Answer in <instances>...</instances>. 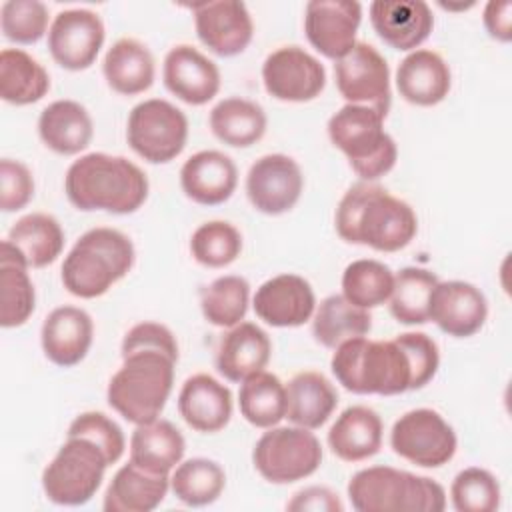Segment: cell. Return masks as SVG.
<instances>
[{"instance_id":"7","label":"cell","mask_w":512,"mask_h":512,"mask_svg":"<svg viewBox=\"0 0 512 512\" xmlns=\"http://www.w3.org/2000/svg\"><path fill=\"white\" fill-rule=\"evenodd\" d=\"M384 118L372 106L346 104L328 120L330 142L348 158L350 168L364 182L388 174L398 158L396 142L384 130Z\"/></svg>"},{"instance_id":"6","label":"cell","mask_w":512,"mask_h":512,"mask_svg":"<svg viewBox=\"0 0 512 512\" xmlns=\"http://www.w3.org/2000/svg\"><path fill=\"white\" fill-rule=\"evenodd\" d=\"M348 498L358 512H440L444 488L428 478L392 466L358 470L348 482Z\"/></svg>"},{"instance_id":"14","label":"cell","mask_w":512,"mask_h":512,"mask_svg":"<svg viewBox=\"0 0 512 512\" xmlns=\"http://www.w3.org/2000/svg\"><path fill=\"white\" fill-rule=\"evenodd\" d=\"M106 32L102 18L86 8L62 10L48 30V50L56 64L78 72L94 64Z\"/></svg>"},{"instance_id":"45","label":"cell","mask_w":512,"mask_h":512,"mask_svg":"<svg viewBox=\"0 0 512 512\" xmlns=\"http://www.w3.org/2000/svg\"><path fill=\"white\" fill-rule=\"evenodd\" d=\"M2 34L16 44H36L48 28V8L38 0H8L0 8Z\"/></svg>"},{"instance_id":"12","label":"cell","mask_w":512,"mask_h":512,"mask_svg":"<svg viewBox=\"0 0 512 512\" xmlns=\"http://www.w3.org/2000/svg\"><path fill=\"white\" fill-rule=\"evenodd\" d=\"M334 76L338 92L348 104L372 106L384 116L390 110V68L386 58L370 44L356 42L354 48L336 60Z\"/></svg>"},{"instance_id":"3","label":"cell","mask_w":512,"mask_h":512,"mask_svg":"<svg viewBox=\"0 0 512 512\" xmlns=\"http://www.w3.org/2000/svg\"><path fill=\"white\" fill-rule=\"evenodd\" d=\"M336 380L354 394L394 396L412 390V368L406 350L394 340H344L330 360Z\"/></svg>"},{"instance_id":"38","label":"cell","mask_w":512,"mask_h":512,"mask_svg":"<svg viewBox=\"0 0 512 512\" xmlns=\"http://www.w3.org/2000/svg\"><path fill=\"white\" fill-rule=\"evenodd\" d=\"M240 414L256 428H272L286 418V384L272 372H256L240 382Z\"/></svg>"},{"instance_id":"30","label":"cell","mask_w":512,"mask_h":512,"mask_svg":"<svg viewBox=\"0 0 512 512\" xmlns=\"http://www.w3.org/2000/svg\"><path fill=\"white\" fill-rule=\"evenodd\" d=\"M42 142L56 154L74 156L88 148L94 124L88 110L76 100H54L38 118Z\"/></svg>"},{"instance_id":"22","label":"cell","mask_w":512,"mask_h":512,"mask_svg":"<svg viewBox=\"0 0 512 512\" xmlns=\"http://www.w3.org/2000/svg\"><path fill=\"white\" fill-rule=\"evenodd\" d=\"M94 340V322L90 314L78 306H58L42 322L40 342L46 358L70 368L82 362Z\"/></svg>"},{"instance_id":"36","label":"cell","mask_w":512,"mask_h":512,"mask_svg":"<svg viewBox=\"0 0 512 512\" xmlns=\"http://www.w3.org/2000/svg\"><path fill=\"white\" fill-rule=\"evenodd\" d=\"M50 90L46 68L20 48L0 52V96L14 106L34 104Z\"/></svg>"},{"instance_id":"51","label":"cell","mask_w":512,"mask_h":512,"mask_svg":"<svg viewBox=\"0 0 512 512\" xmlns=\"http://www.w3.org/2000/svg\"><path fill=\"white\" fill-rule=\"evenodd\" d=\"M512 4L490 0L484 8V28L498 42H510L512 38Z\"/></svg>"},{"instance_id":"5","label":"cell","mask_w":512,"mask_h":512,"mask_svg":"<svg viewBox=\"0 0 512 512\" xmlns=\"http://www.w3.org/2000/svg\"><path fill=\"white\" fill-rule=\"evenodd\" d=\"M174 366L176 360L160 350L122 356V366L108 382V404L136 426L160 418L174 386Z\"/></svg>"},{"instance_id":"23","label":"cell","mask_w":512,"mask_h":512,"mask_svg":"<svg viewBox=\"0 0 512 512\" xmlns=\"http://www.w3.org/2000/svg\"><path fill=\"white\" fill-rule=\"evenodd\" d=\"M238 184L234 160L220 150H200L180 168V186L184 194L202 206L226 202Z\"/></svg>"},{"instance_id":"18","label":"cell","mask_w":512,"mask_h":512,"mask_svg":"<svg viewBox=\"0 0 512 512\" xmlns=\"http://www.w3.org/2000/svg\"><path fill=\"white\" fill-rule=\"evenodd\" d=\"M488 316L486 296L470 282L446 280L434 286L428 320H432L442 332L454 338H468L476 334Z\"/></svg>"},{"instance_id":"32","label":"cell","mask_w":512,"mask_h":512,"mask_svg":"<svg viewBox=\"0 0 512 512\" xmlns=\"http://www.w3.org/2000/svg\"><path fill=\"white\" fill-rule=\"evenodd\" d=\"M102 72L114 92L124 96L142 94L154 82V56L140 40L120 38L108 48Z\"/></svg>"},{"instance_id":"46","label":"cell","mask_w":512,"mask_h":512,"mask_svg":"<svg viewBox=\"0 0 512 512\" xmlns=\"http://www.w3.org/2000/svg\"><path fill=\"white\" fill-rule=\"evenodd\" d=\"M68 436H82L94 442L104 452L110 466L122 458L126 448V438L122 428L104 412H96V410L78 414L68 426Z\"/></svg>"},{"instance_id":"52","label":"cell","mask_w":512,"mask_h":512,"mask_svg":"<svg viewBox=\"0 0 512 512\" xmlns=\"http://www.w3.org/2000/svg\"><path fill=\"white\" fill-rule=\"evenodd\" d=\"M440 6L446 8V10H466V8H472L474 2H468V4H442L440 2Z\"/></svg>"},{"instance_id":"9","label":"cell","mask_w":512,"mask_h":512,"mask_svg":"<svg viewBox=\"0 0 512 512\" xmlns=\"http://www.w3.org/2000/svg\"><path fill=\"white\" fill-rule=\"evenodd\" d=\"M258 474L272 484H290L312 476L322 462L316 434L302 426H272L252 450Z\"/></svg>"},{"instance_id":"43","label":"cell","mask_w":512,"mask_h":512,"mask_svg":"<svg viewBox=\"0 0 512 512\" xmlns=\"http://www.w3.org/2000/svg\"><path fill=\"white\" fill-rule=\"evenodd\" d=\"M190 252L206 268H224L240 256L242 234L234 224L224 220L204 222L192 232Z\"/></svg>"},{"instance_id":"39","label":"cell","mask_w":512,"mask_h":512,"mask_svg":"<svg viewBox=\"0 0 512 512\" xmlns=\"http://www.w3.org/2000/svg\"><path fill=\"white\" fill-rule=\"evenodd\" d=\"M226 486L224 468L210 458L180 462L170 474V490L186 506H208L216 502Z\"/></svg>"},{"instance_id":"28","label":"cell","mask_w":512,"mask_h":512,"mask_svg":"<svg viewBox=\"0 0 512 512\" xmlns=\"http://www.w3.org/2000/svg\"><path fill=\"white\" fill-rule=\"evenodd\" d=\"M384 426L376 410L356 404L346 408L328 432V446L344 462H360L378 454Z\"/></svg>"},{"instance_id":"15","label":"cell","mask_w":512,"mask_h":512,"mask_svg":"<svg viewBox=\"0 0 512 512\" xmlns=\"http://www.w3.org/2000/svg\"><path fill=\"white\" fill-rule=\"evenodd\" d=\"M304 188L298 162L286 154L260 156L246 174L250 204L268 216H278L296 206Z\"/></svg>"},{"instance_id":"41","label":"cell","mask_w":512,"mask_h":512,"mask_svg":"<svg viewBox=\"0 0 512 512\" xmlns=\"http://www.w3.org/2000/svg\"><path fill=\"white\" fill-rule=\"evenodd\" d=\"M250 284L246 278L226 274L200 290V308L204 318L218 328L240 324L248 312Z\"/></svg>"},{"instance_id":"27","label":"cell","mask_w":512,"mask_h":512,"mask_svg":"<svg viewBox=\"0 0 512 512\" xmlns=\"http://www.w3.org/2000/svg\"><path fill=\"white\" fill-rule=\"evenodd\" d=\"M168 490V474H152L128 462L112 476L102 508L106 512H150L164 502Z\"/></svg>"},{"instance_id":"33","label":"cell","mask_w":512,"mask_h":512,"mask_svg":"<svg viewBox=\"0 0 512 512\" xmlns=\"http://www.w3.org/2000/svg\"><path fill=\"white\" fill-rule=\"evenodd\" d=\"M36 290L26 262L16 248L2 240L0 244V324L4 328L22 326L34 312Z\"/></svg>"},{"instance_id":"13","label":"cell","mask_w":512,"mask_h":512,"mask_svg":"<svg viewBox=\"0 0 512 512\" xmlns=\"http://www.w3.org/2000/svg\"><path fill=\"white\" fill-rule=\"evenodd\" d=\"M266 92L282 102H308L326 86V70L316 56L300 46H282L262 64Z\"/></svg>"},{"instance_id":"35","label":"cell","mask_w":512,"mask_h":512,"mask_svg":"<svg viewBox=\"0 0 512 512\" xmlns=\"http://www.w3.org/2000/svg\"><path fill=\"white\" fill-rule=\"evenodd\" d=\"M208 122L212 134L234 148H248L256 144L264 136L268 124L262 106L240 96L220 100L210 110Z\"/></svg>"},{"instance_id":"2","label":"cell","mask_w":512,"mask_h":512,"mask_svg":"<svg viewBox=\"0 0 512 512\" xmlns=\"http://www.w3.org/2000/svg\"><path fill=\"white\" fill-rule=\"evenodd\" d=\"M146 174L128 158L90 152L74 160L64 178L68 200L84 212L132 214L148 198Z\"/></svg>"},{"instance_id":"50","label":"cell","mask_w":512,"mask_h":512,"mask_svg":"<svg viewBox=\"0 0 512 512\" xmlns=\"http://www.w3.org/2000/svg\"><path fill=\"white\" fill-rule=\"evenodd\" d=\"M286 508L294 512H342L344 504L338 494L326 486H306L292 496Z\"/></svg>"},{"instance_id":"19","label":"cell","mask_w":512,"mask_h":512,"mask_svg":"<svg viewBox=\"0 0 512 512\" xmlns=\"http://www.w3.org/2000/svg\"><path fill=\"white\" fill-rule=\"evenodd\" d=\"M256 316L274 328H296L308 322L316 310L310 282L298 274H278L254 294Z\"/></svg>"},{"instance_id":"24","label":"cell","mask_w":512,"mask_h":512,"mask_svg":"<svg viewBox=\"0 0 512 512\" xmlns=\"http://www.w3.org/2000/svg\"><path fill=\"white\" fill-rule=\"evenodd\" d=\"M178 412L192 430L218 432L232 418V392L210 374H194L180 388Z\"/></svg>"},{"instance_id":"11","label":"cell","mask_w":512,"mask_h":512,"mask_svg":"<svg viewBox=\"0 0 512 512\" xmlns=\"http://www.w3.org/2000/svg\"><path fill=\"white\" fill-rule=\"evenodd\" d=\"M392 450L422 468L448 464L458 448L454 428L432 408H416L402 414L390 432Z\"/></svg>"},{"instance_id":"44","label":"cell","mask_w":512,"mask_h":512,"mask_svg":"<svg viewBox=\"0 0 512 512\" xmlns=\"http://www.w3.org/2000/svg\"><path fill=\"white\" fill-rule=\"evenodd\" d=\"M500 484L480 466L460 470L450 486V500L458 512H494L500 506Z\"/></svg>"},{"instance_id":"47","label":"cell","mask_w":512,"mask_h":512,"mask_svg":"<svg viewBox=\"0 0 512 512\" xmlns=\"http://www.w3.org/2000/svg\"><path fill=\"white\" fill-rule=\"evenodd\" d=\"M400 346L406 350L412 368V390L426 386L440 364V352L436 342L424 332H404L396 336Z\"/></svg>"},{"instance_id":"29","label":"cell","mask_w":512,"mask_h":512,"mask_svg":"<svg viewBox=\"0 0 512 512\" xmlns=\"http://www.w3.org/2000/svg\"><path fill=\"white\" fill-rule=\"evenodd\" d=\"M186 440L182 432L164 418L138 424L130 436V462L152 474H172L182 462Z\"/></svg>"},{"instance_id":"20","label":"cell","mask_w":512,"mask_h":512,"mask_svg":"<svg viewBox=\"0 0 512 512\" xmlns=\"http://www.w3.org/2000/svg\"><path fill=\"white\" fill-rule=\"evenodd\" d=\"M162 78L164 86L190 106L210 102L220 90L218 66L190 44H178L168 50Z\"/></svg>"},{"instance_id":"34","label":"cell","mask_w":512,"mask_h":512,"mask_svg":"<svg viewBox=\"0 0 512 512\" xmlns=\"http://www.w3.org/2000/svg\"><path fill=\"white\" fill-rule=\"evenodd\" d=\"M6 240L16 248L28 268H44L62 254L64 230L54 216L32 212L16 220Z\"/></svg>"},{"instance_id":"21","label":"cell","mask_w":512,"mask_h":512,"mask_svg":"<svg viewBox=\"0 0 512 512\" xmlns=\"http://www.w3.org/2000/svg\"><path fill=\"white\" fill-rule=\"evenodd\" d=\"M374 32L394 50H416L432 32L434 16L422 0H376L370 4Z\"/></svg>"},{"instance_id":"42","label":"cell","mask_w":512,"mask_h":512,"mask_svg":"<svg viewBox=\"0 0 512 512\" xmlns=\"http://www.w3.org/2000/svg\"><path fill=\"white\" fill-rule=\"evenodd\" d=\"M392 288L394 272L384 262L372 258L350 262L342 274V296L364 310L388 302Z\"/></svg>"},{"instance_id":"4","label":"cell","mask_w":512,"mask_h":512,"mask_svg":"<svg viewBox=\"0 0 512 512\" xmlns=\"http://www.w3.org/2000/svg\"><path fill=\"white\" fill-rule=\"evenodd\" d=\"M132 240L114 228L84 232L62 262V284L78 298H98L122 280L134 266Z\"/></svg>"},{"instance_id":"16","label":"cell","mask_w":512,"mask_h":512,"mask_svg":"<svg viewBox=\"0 0 512 512\" xmlns=\"http://www.w3.org/2000/svg\"><path fill=\"white\" fill-rule=\"evenodd\" d=\"M362 6L354 0H312L306 4L304 32L326 58L340 60L356 44Z\"/></svg>"},{"instance_id":"26","label":"cell","mask_w":512,"mask_h":512,"mask_svg":"<svg viewBox=\"0 0 512 512\" xmlns=\"http://www.w3.org/2000/svg\"><path fill=\"white\" fill-rule=\"evenodd\" d=\"M272 342L268 334L254 322L232 326L218 342L216 368L230 382H242L262 372L270 362Z\"/></svg>"},{"instance_id":"37","label":"cell","mask_w":512,"mask_h":512,"mask_svg":"<svg viewBox=\"0 0 512 512\" xmlns=\"http://www.w3.org/2000/svg\"><path fill=\"white\" fill-rule=\"evenodd\" d=\"M370 328V312L348 302L342 294L326 296L312 316V334L316 342L326 348H336L344 340L366 336Z\"/></svg>"},{"instance_id":"49","label":"cell","mask_w":512,"mask_h":512,"mask_svg":"<svg viewBox=\"0 0 512 512\" xmlns=\"http://www.w3.org/2000/svg\"><path fill=\"white\" fill-rule=\"evenodd\" d=\"M138 350H160L178 362V342L172 330L158 322L134 324L122 338V356Z\"/></svg>"},{"instance_id":"17","label":"cell","mask_w":512,"mask_h":512,"mask_svg":"<svg viewBox=\"0 0 512 512\" xmlns=\"http://www.w3.org/2000/svg\"><path fill=\"white\" fill-rule=\"evenodd\" d=\"M192 12L200 42L216 56H236L252 42L254 22L244 2H202L194 4Z\"/></svg>"},{"instance_id":"8","label":"cell","mask_w":512,"mask_h":512,"mask_svg":"<svg viewBox=\"0 0 512 512\" xmlns=\"http://www.w3.org/2000/svg\"><path fill=\"white\" fill-rule=\"evenodd\" d=\"M104 452L82 436H68L42 472L46 498L60 506H82L98 492L108 468Z\"/></svg>"},{"instance_id":"1","label":"cell","mask_w":512,"mask_h":512,"mask_svg":"<svg viewBox=\"0 0 512 512\" xmlns=\"http://www.w3.org/2000/svg\"><path fill=\"white\" fill-rule=\"evenodd\" d=\"M334 226L338 236L350 244L398 252L416 236L418 218L408 202L386 188L358 182L338 202Z\"/></svg>"},{"instance_id":"40","label":"cell","mask_w":512,"mask_h":512,"mask_svg":"<svg viewBox=\"0 0 512 512\" xmlns=\"http://www.w3.org/2000/svg\"><path fill=\"white\" fill-rule=\"evenodd\" d=\"M438 276L426 268L406 266L394 274V288L388 298L390 314L406 326L428 322V304Z\"/></svg>"},{"instance_id":"48","label":"cell","mask_w":512,"mask_h":512,"mask_svg":"<svg viewBox=\"0 0 512 512\" xmlns=\"http://www.w3.org/2000/svg\"><path fill=\"white\" fill-rule=\"evenodd\" d=\"M34 196V178L26 164L12 158L0 160V208L22 210Z\"/></svg>"},{"instance_id":"10","label":"cell","mask_w":512,"mask_h":512,"mask_svg":"<svg viewBox=\"0 0 512 512\" xmlns=\"http://www.w3.org/2000/svg\"><path fill=\"white\" fill-rule=\"evenodd\" d=\"M126 140L146 162L166 164L186 146L188 118L172 102L148 98L132 108L126 124Z\"/></svg>"},{"instance_id":"31","label":"cell","mask_w":512,"mask_h":512,"mask_svg":"<svg viewBox=\"0 0 512 512\" xmlns=\"http://www.w3.org/2000/svg\"><path fill=\"white\" fill-rule=\"evenodd\" d=\"M338 404L334 384L320 372L306 370L286 384V418L294 426L316 430L332 416Z\"/></svg>"},{"instance_id":"25","label":"cell","mask_w":512,"mask_h":512,"mask_svg":"<svg viewBox=\"0 0 512 512\" xmlns=\"http://www.w3.org/2000/svg\"><path fill=\"white\" fill-rule=\"evenodd\" d=\"M452 86V74L446 60L434 50H412L396 70V88L400 96L414 106L440 104Z\"/></svg>"}]
</instances>
